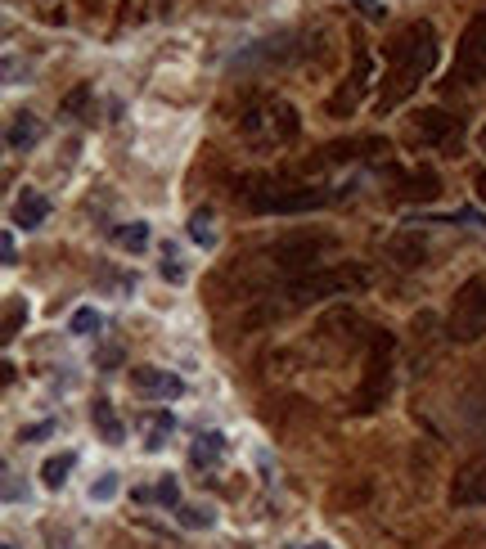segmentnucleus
<instances>
[{"label":"nucleus","instance_id":"7ed1b4c3","mask_svg":"<svg viewBox=\"0 0 486 549\" xmlns=\"http://www.w3.org/2000/svg\"><path fill=\"white\" fill-rule=\"evenodd\" d=\"M365 288H369V270L360 261H338V266H320L288 279L284 297L288 306H311V302H329V297H356Z\"/></svg>","mask_w":486,"mask_h":549},{"label":"nucleus","instance_id":"0eeeda50","mask_svg":"<svg viewBox=\"0 0 486 549\" xmlns=\"http://www.w3.org/2000/svg\"><path fill=\"white\" fill-rule=\"evenodd\" d=\"M486 338V275H473L455 288V302L446 311V342H468Z\"/></svg>","mask_w":486,"mask_h":549},{"label":"nucleus","instance_id":"20e7f679","mask_svg":"<svg viewBox=\"0 0 486 549\" xmlns=\"http://www.w3.org/2000/svg\"><path fill=\"white\" fill-rule=\"evenodd\" d=\"M392 374H396V338L387 329H374L365 351V374H360V387L351 396V414H374L392 396Z\"/></svg>","mask_w":486,"mask_h":549},{"label":"nucleus","instance_id":"473e14b6","mask_svg":"<svg viewBox=\"0 0 486 549\" xmlns=\"http://www.w3.org/2000/svg\"><path fill=\"white\" fill-rule=\"evenodd\" d=\"M477 144H482V149H486V126H482V131H477Z\"/></svg>","mask_w":486,"mask_h":549},{"label":"nucleus","instance_id":"a211bd4d","mask_svg":"<svg viewBox=\"0 0 486 549\" xmlns=\"http://www.w3.org/2000/svg\"><path fill=\"white\" fill-rule=\"evenodd\" d=\"M90 423H95V432H99L104 441H113V446L126 437V428H122V419H117L113 401H104V396H99V401L90 405Z\"/></svg>","mask_w":486,"mask_h":549},{"label":"nucleus","instance_id":"412c9836","mask_svg":"<svg viewBox=\"0 0 486 549\" xmlns=\"http://www.w3.org/2000/svg\"><path fill=\"white\" fill-rule=\"evenodd\" d=\"M23 324H27V302H23V297H9V302H5V329H0V338L14 342V333L23 329Z\"/></svg>","mask_w":486,"mask_h":549},{"label":"nucleus","instance_id":"4468645a","mask_svg":"<svg viewBox=\"0 0 486 549\" xmlns=\"http://www.w3.org/2000/svg\"><path fill=\"white\" fill-rule=\"evenodd\" d=\"M41 131L45 126H41V117L36 113H14L9 117V126H5V149L9 153H27L36 140H41Z\"/></svg>","mask_w":486,"mask_h":549},{"label":"nucleus","instance_id":"2f4dec72","mask_svg":"<svg viewBox=\"0 0 486 549\" xmlns=\"http://www.w3.org/2000/svg\"><path fill=\"white\" fill-rule=\"evenodd\" d=\"M473 189H477V198H486V167L473 176Z\"/></svg>","mask_w":486,"mask_h":549},{"label":"nucleus","instance_id":"cd10ccee","mask_svg":"<svg viewBox=\"0 0 486 549\" xmlns=\"http://www.w3.org/2000/svg\"><path fill=\"white\" fill-rule=\"evenodd\" d=\"M113 495H117V477L113 473H108L99 486H90V500H113Z\"/></svg>","mask_w":486,"mask_h":549},{"label":"nucleus","instance_id":"423d86ee","mask_svg":"<svg viewBox=\"0 0 486 549\" xmlns=\"http://www.w3.org/2000/svg\"><path fill=\"white\" fill-rule=\"evenodd\" d=\"M239 131L248 135V140H261V144H275V149H288V144H297V135H302V117H297V108L288 104V99H261V104H252L248 113L239 117Z\"/></svg>","mask_w":486,"mask_h":549},{"label":"nucleus","instance_id":"c9c22d12","mask_svg":"<svg viewBox=\"0 0 486 549\" xmlns=\"http://www.w3.org/2000/svg\"><path fill=\"white\" fill-rule=\"evenodd\" d=\"M5 549H14V545H5Z\"/></svg>","mask_w":486,"mask_h":549},{"label":"nucleus","instance_id":"6e6552de","mask_svg":"<svg viewBox=\"0 0 486 549\" xmlns=\"http://www.w3.org/2000/svg\"><path fill=\"white\" fill-rule=\"evenodd\" d=\"M482 81H486V14H477V18H468V27L459 32L446 86H482Z\"/></svg>","mask_w":486,"mask_h":549},{"label":"nucleus","instance_id":"f257e3e1","mask_svg":"<svg viewBox=\"0 0 486 549\" xmlns=\"http://www.w3.org/2000/svg\"><path fill=\"white\" fill-rule=\"evenodd\" d=\"M432 63H437V27L428 18H414V23H405L387 41V68H383V90L374 99V113L387 117L396 104H405L423 86Z\"/></svg>","mask_w":486,"mask_h":549},{"label":"nucleus","instance_id":"b1692460","mask_svg":"<svg viewBox=\"0 0 486 549\" xmlns=\"http://www.w3.org/2000/svg\"><path fill=\"white\" fill-rule=\"evenodd\" d=\"M180 527H212V513L207 509H194V504H180Z\"/></svg>","mask_w":486,"mask_h":549},{"label":"nucleus","instance_id":"f3484780","mask_svg":"<svg viewBox=\"0 0 486 549\" xmlns=\"http://www.w3.org/2000/svg\"><path fill=\"white\" fill-rule=\"evenodd\" d=\"M225 450H230V446H225L221 432H198L194 446H189V464H194V468H216L225 459Z\"/></svg>","mask_w":486,"mask_h":549},{"label":"nucleus","instance_id":"c756f323","mask_svg":"<svg viewBox=\"0 0 486 549\" xmlns=\"http://www.w3.org/2000/svg\"><path fill=\"white\" fill-rule=\"evenodd\" d=\"M360 9H365V18H374V23L383 18V5H378V0H360Z\"/></svg>","mask_w":486,"mask_h":549},{"label":"nucleus","instance_id":"ddd939ff","mask_svg":"<svg viewBox=\"0 0 486 549\" xmlns=\"http://www.w3.org/2000/svg\"><path fill=\"white\" fill-rule=\"evenodd\" d=\"M9 216H14L18 230H41L45 216H50V198H45L41 189H23V194L14 198V207H9Z\"/></svg>","mask_w":486,"mask_h":549},{"label":"nucleus","instance_id":"9b49d317","mask_svg":"<svg viewBox=\"0 0 486 549\" xmlns=\"http://www.w3.org/2000/svg\"><path fill=\"white\" fill-rule=\"evenodd\" d=\"M459 135V117L446 113V108H423V113H414V140L419 144H450Z\"/></svg>","mask_w":486,"mask_h":549},{"label":"nucleus","instance_id":"39448f33","mask_svg":"<svg viewBox=\"0 0 486 549\" xmlns=\"http://www.w3.org/2000/svg\"><path fill=\"white\" fill-rule=\"evenodd\" d=\"M333 248H338L333 234L297 230V234H279V239L266 248V257H270V266H275L279 275L297 279V275H306V270H320V261L329 257Z\"/></svg>","mask_w":486,"mask_h":549},{"label":"nucleus","instance_id":"2eb2a0df","mask_svg":"<svg viewBox=\"0 0 486 549\" xmlns=\"http://www.w3.org/2000/svg\"><path fill=\"white\" fill-rule=\"evenodd\" d=\"M437 194H441V180L432 167H414L401 176V198H410V203H432Z\"/></svg>","mask_w":486,"mask_h":549},{"label":"nucleus","instance_id":"f03ea898","mask_svg":"<svg viewBox=\"0 0 486 549\" xmlns=\"http://www.w3.org/2000/svg\"><path fill=\"white\" fill-rule=\"evenodd\" d=\"M239 194L248 198L252 212L261 216H297V212H315L329 203V189L311 185V180H293V176H243Z\"/></svg>","mask_w":486,"mask_h":549},{"label":"nucleus","instance_id":"f704fd0d","mask_svg":"<svg viewBox=\"0 0 486 549\" xmlns=\"http://www.w3.org/2000/svg\"><path fill=\"white\" fill-rule=\"evenodd\" d=\"M320 549H333V545H320Z\"/></svg>","mask_w":486,"mask_h":549},{"label":"nucleus","instance_id":"dca6fc26","mask_svg":"<svg viewBox=\"0 0 486 549\" xmlns=\"http://www.w3.org/2000/svg\"><path fill=\"white\" fill-rule=\"evenodd\" d=\"M387 252H392V261L401 270H414V266H423V257H428V243L419 239V230H401L392 243H387Z\"/></svg>","mask_w":486,"mask_h":549},{"label":"nucleus","instance_id":"72a5a7b5","mask_svg":"<svg viewBox=\"0 0 486 549\" xmlns=\"http://www.w3.org/2000/svg\"><path fill=\"white\" fill-rule=\"evenodd\" d=\"M293 549H302V545H293ZM311 549H320V545H311Z\"/></svg>","mask_w":486,"mask_h":549},{"label":"nucleus","instance_id":"4be33fe9","mask_svg":"<svg viewBox=\"0 0 486 549\" xmlns=\"http://www.w3.org/2000/svg\"><path fill=\"white\" fill-rule=\"evenodd\" d=\"M77 338H90V333H99L104 329V315L95 311V306H81V311H72V324H68Z\"/></svg>","mask_w":486,"mask_h":549},{"label":"nucleus","instance_id":"a878e982","mask_svg":"<svg viewBox=\"0 0 486 549\" xmlns=\"http://www.w3.org/2000/svg\"><path fill=\"white\" fill-rule=\"evenodd\" d=\"M162 279H171V284H185V266H180L176 252H162Z\"/></svg>","mask_w":486,"mask_h":549},{"label":"nucleus","instance_id":"c85d7f7f","mask_svg":"<svg viewBox=\"0 0 486 549\" xmlns=\"http://www.w3.org/2000/svg\"><path fill=\"white\" fill-rule=\"evenodd\" d=\"M0 257H5V266H14V261H18V252H14V234H5V239H0Z\"/></svg>","mask_w":486,"mask_h":549},{"label":"nucleus","instance_id":"6ab92c4d","mask_svg":"<svg viewBox=\"0 0 486 549\" xmlns=\"http://www.w3.org/2000/svg\"><path fill=\"white\" fill-rule=\"evenodd\" d=\"M77 468V450H63V455H50L41 464V486L45 491H59L63 482H68V473Z\"/></svg>","mask_w":486,"mask_h":549},{"label":"nucleus","instance_id":"aec40b11","mask_svg":"<svg viewBox=\"0 0 486 549\" xmlns=\"http://www.w3.org/2000/svg\"><path fill=\"white\" fill-rule=\"evenodd\" d=\"M113 243H117V248H131V252L149 248V225H144V221H131V225H117V230H113Z\"/></svg>","mask_w":486,"mask_h":549},{"label":"nucleus","instance_id":"5701e85b","mask_svg":"<svg viewBox=\"0 0 486 549\" xmlns=\"http://www.w3.org/2000/svg\"><path fill=\"white\" fill-rule=\"evenodd\" d=\"M189 239H194V243H203V248H212V243H216L212 212H194V216H189Z\"/></svg>","mask_w":486,"mask_h":549},{"label":"nucleus","instance_id":"393cba45","mask_svg":"<svg viewBox=\"0 0 486 549\" xmlns=\"http://www.w3.org/2000/svg\"><path fill=\"white\" fill-rule=\"evenodd\" d=\"M86 99H90V86H86V81H81V86L72 90V95H68V99H63V104H59V108H63V117H77L81 108H86Z\"/></svg>","mask_w":486,"mask_h":549},{"label":"nucleus","instance_id":"7c9ffc66","mask_svg":"<svg viewBox=\"0 0 486 549\" xmlns=\"http://www.w3.org/2000/svg\"><path fill=\"white\" fill-rule=\"evenodd\" d=\"M50 432V423H32V428H23V441H36V437H45Z\"/></svg>","mask_w":486,"mask_h":549},{"label":"nucleus","instance_id":"bb28decb","mask_svg":"<svg viewBox=\"0 0 486 549\" xmlns=\"http://www.w3.org/2000/svg\"><path fill=\"white\" fill-rule=\"evenodd\" d=\"M158 500L171 504V509H180V486H176V477H162V482H158Z\"/></svg>","mask_w":486,"mask_h":549},{"label":"nucleus","instance_id":"9d476101","mask_svg":"<svg viewBox=\"0 0 486 549\" xmlns=\"http://www.w3.org/2000/svg\"><path fill=\"white\" fill-rule=\"evenodd\" d=\"M365 86H369V45H365V41H356V68H351V77L338 86V95L329 99V117H347L351 108L360 104Z\"/></svg>","mask_w":486,"mask_h":549},{"label":"nucleus","instance_id":"f8f14e48","mask_svg":"<svg viewBox=\"0 0 486 549\" xmlns=\"http://www.w3.org/2000/svg\"><path fill=\"white\" fill-rule=\"evenodd\" d=\"M126 378H131V387L140 396H162V401H167V396L185 392V378H176L171 369H158V365H131Z\"/></svg>","mask_w":486,"mask_h":549},{"label":"nucleus","instance_id":"1a4fd4ad","mask_svg":"<svg viewBox=\"0 0 486 549\" xmlns=\"http://www.w3.org/2000/svg\"><path fill=\"white\" fill-rule=\"evenodd\" d=\"M450 504H455V509H486V455L455 473V482H450Z\"/></svg>","mask_w":486,"mask_h":549}]
</instances>
